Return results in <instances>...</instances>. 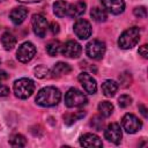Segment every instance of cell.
<instances>
[{"label": "cell", "mask_w": 148, "mask_h": 148, "mask_svg": "<svg viewBox=\"0 0 148 148\" xmlns=\"http://www.w3.org/2000/svg\"><path fill=\"white\" fill-rule=\"evenodd\" d=\"M61 98V92L58 88L49 86L43 89H40L36 96V103L40 106L49 108V106H54L60 102Z\"/></svg>", "instance_id": "1"}, {"label": "cell", "mask_w": 148, "mask_h": 148, "mask_svg": "<svg viewBox=\"0 0 148 148\" xmlns=\"http://www.w3.org/2000/svg\"><path fill=\"white\" fill-rule=\"evenodd\" d=\"M139 39H140V29L138 27H132L125 30L120 35L118 39V45L123 50H128L135 46L139 43Z\"/></svg>", "instance_id": "2"}, {"label": "cell", "mask_w": 148, "mask_h": 148, "mask_svg": "<svg viewBox=\"0 0 148 148\" xmlns=\"http://www.w3.org/2000/svg\"><path fill=\"white\" fill-rule=\"evenodd\" d=\"M13 89H14L16 97H18L21 99H25L32 95V92L35 90V83L32 82V80H30L28 77H22L14 82Z\"/></svg>", "instance_id": "3"}, {"label": "cell", "mask_w": 148, "mask_h": 148, "mask_svg": "<svg viewBox=\"0 0 148 148\" xmlns=\"http://www.w3.org/2000/svg\"><path fill=\"white\" fill-rule=\"evenodd\" d=\"M87 96L76 88H71L65 95V104L68 108H79L87 104Z\"/></svg>", "instance_id": "4"}, {"label": "cell", "mask_w": 148, "mask_h": 148, "mask_svg": "<svg viewBox=\"0 0 148 148\" xmlns=\"http://www.w3.org/2000/svg\"><path fill=\"white\" fill-rule=\"evenodd\" d=\"M105 43L98 39H94L90 40L87 46H86V53L89 58L94 59V60H99L103 58L104 53H105Z\"/></svg>", "instance_id": "5"}, {"label": "cell", "mask_w": 148, "mask_h": 148, "mask_svg": "<svg viewBox=\"0 0 148 148\" xmlns=\"http://www.w3.org/2000/svg\"><path fill=\"white\" fill-rule=\"evenodd\" d=\"M35 54H36V47L30 42L22 43L16 51V58L21 62H29L35 57Z\"/></svg>", "instance_id": "6"}, {"label": "cell", "mask_w": 148, "mask_h": 148, "mask_svg": "<svg viewBox=\"0 0 148 148\" xmlns=\"http://www.w3.org/2000/svg\"><path fill=\"white\" fill-rule=\"evenodd\" d=\"M121 125H123V128H124L127 133H130V134L136 133V132L140 131L141 127H142L141 120H140L136 116H134V114H132V113H126V114L123 117V119H121Z\"/></svg>", "instance_id": "7"}, {"label": "cell", "mask_w": 148, "mask_h": 148, "mask_svg": "<svg viewBox=\"0 0 148 148\" xmlns=\"http://www.w3.org/2000/svg\"><path fill=\"white\" fill-rule=\"evenodd\" d=\"M31 25L34 29L35 35L38 37H44L46 35V31L49 29V23L46 18L40 14H34L31 18Z\"/></svg>", "instance_id": "8"}, {"label": "cell", "mask_w": 148, "mask_h": 148, "mask_svg": "<svg viewBox=\"0 0 148 148\" xmlns=\"http://www.w3.org/2000/svg\"><path fill=\"white\" fill-rule=\"evenodd\" d=\"M104 136H105V139L108 141L118 145L121 141V136H123L120 125L118 123H111V124H109L108 127L104 131Z\"/></svg>", "instance_id": "9"}, {"label": "cell", "mask_w": 148, "mask_h": 148, "mask_svg": "<svg viewBox=\"0 0 148 148\" xmlns=\"http://www.w3.org/2000/svg\"><path fill=\"white\" fill-rule=\"evenodd\" d=\"M73 30H74L76 37H79L80 39H87L91 35V25L84 18L76 20V22L74 23Z\"/></svg>", "instance_id": "10"}, {"label": "cell", "mask_w": 148, "mask_h": 148, "mask_svg": "<svg viewBox=\"0 0 148 148\" xmlns=\"http://www.w3.org/2000/svg\"><path fill=\"white\" fill-rule=\"evenodd\" d=\"M79 81L81 83V86L83 87L84 91L90 94V95H94L97 90V82L96 80L87 72H82L79 74Z\"/></svg>", "instance_id": "11"}, {"label": "cell", "mask_w": 148, "mask_h": 148, "mask_svg": "<svg viewBox=\"0 0 148 148\" xmlns=\"http://www.w3.org/2000/svg\"><path fill=\"white\" fill-rule=\"evenodd\" d=\"M81 51H82L81 45L75 40H68L61 46V53L65 57L71 58V59L79 58L81 54Z\"/></svg>", "instance_id": "12"}, {"label": "cell", "mask_w": 148, "mask_h": 148, "mask_svg": "<svg viewBox=\"0 0 148 148\" xmlns=\"http://www.w3.org/2000/svg\"><path fill=\"white\" fill-rule=\"evenodd\" d=\"M101 3L105 12H109L113 15L121 14L125 9L124 0H101Z\"/></svg>", "instance_id": "13"}, {"label": "cell", "mask_w": 148, "mask_h": 148, "mask_svg": "<svg viewBox=\"0 0 148 148\" xmlns=\"http://www.w3.org/2000/svg\"><path fill=\"white\" fill-rule=\"evenodd\" d=\"M80 145L87 148H91V147H102L103 142L96 134L86 133L80 136Z\"/></svg>", "instance_id": "14"}, {"label": "cell", "mask_w": 148, "mask_h": 148, "mask_svg": "<svg viewBox=\"0 0 148 148\" xmlns=\"http://www.w3.org/2000/svg\"><path fill=\"white\" fill-rule=\"evenodd\" d=\"M27 16H28V9H27L25 7H16V8H14V9L9 13V18H10V21H12L14 24H16V25L21 24V23L27 18Z\"/></svg>", "instance_id": "15"}, {"label": "cell", "mask_w": 148, "mask_h": 148, "mask_svg": "<svg viewBox=\"0 0 148 148\" xmlns=\"http://www.w3.org/2000/svg\"><path fill=\"white\" fill-rule=\"evenodd\" d=\"M86 2L82 0L76 1L75 3L68 5V10H67V15H69L71 17H79L81 16L84 12H86Z\"/></svg>", "instance_id": "16"}, {"label": "cell", "mask_w": 148, "mask_h": 148, "mask_svg": "<svg viewBox=\"0 0 148 148\" xmlns=\"http://www.w3.org/2000/svg\"><path fill=\"white\" fill-rule=\"evenodd\" d=\"M117 90H118V84L113 80H105L102 83V91H103L104 96H106V97L114 96Z\"/></svg>", "instance_id": "17"}, {"label": "cell", "mask_w": 148, "mask_h": 148, "mask_svg": "<svg viewBox=\"0 0 148 148\" xmlns=\"http://www.w3.org/2000/svg\"><path fill=\"white\" fill-rule=\"evenodd\" d=\"M71 71H72V67L68 64L59 61L53 66L51 74H52V76H61V75H66V74L71 73Z\"/></svg>", "instance_id": "18"}, {"label": "cell", "mask_w": 148, "mask_h": 148, "mask_svg": "<svg viewBox=\"0 0 148 148\" xmlns=\"http://www.w3.org/2000/svg\"><path fill=\"white\" fill-rule=\"evenodd\" d=\"M67 10H68V3L64 0H58L53 3V13L58 16V17H64L67 15Z\"/></svg>", "instance_id": "19"}, {"label": "cell", "mask_w": 148, "mask_h": 148, "mask_svg": "<svg viewBox=\"0 0 148 148\" xmlns=\"http://www.w3.org/2000/svg\"><path fill=\"white\" fill-rule=\"evenodd\" d=\"M1 44L5 50H12L16 45V37L12 32H5L1 36Z\"/></svg>", "instance_id": "20"}, {"label": "cell", "mask_w": 148, "mask_h": 148, "mask_svg": "<svg viewBox=\"0 0 148 148\" xmlns=\"http://www.w3.org/2000/svg\"><path fill=\"white\" fill-rule=\"evenodd\" d=\"M86 116V111L84 110H79V111H75L73 113H67L64 116V121L66 125H72L74 124L76 120L83 118Z\"/></svg>", "instance_id": "21"}, {"label": "cell", "mask_w": 148, "mask_h": 148, "mask_svg": "<svg viewBox=\"0 0 148 148\" xmlns=\"http://www.w3.org/2000/svg\"><path fill=\"white\" fill-rule=\"evenodd\" d=\"M90 15L92 17L94 21L96 22H105L106 18H108V15H106V12L104 8H99V7H94L90 12Z\"/></svg>", "instance_id": "22"}, {"label": "cell", "mask_w": 148, "mask_h": 148, "mask_svg": "<svg viewBox=\"0 0 148 148\" xmlns=\"http://www.w3.org/2000/svg\"><path fill=\"white\" fill-rule=\"evenodd\" d=\"M61 44H60V42H58V40H51V42H49L47 43V45H46V52H47V54L49 56H51V57H57L60 52H61Z\"/></svg>", "instance_id": "23"}, {"label": "cell", "mask_w": 148, "mask_h": 148, "mask_svg": "<svg viewBox=\"0 0 148 148\" xmlns=\"http://www.w3.org/2000/svg\"><path fill=\"white\" fill-rule=\"evenodd\" d=\"M98 111H99L101 116L110 117L113 112V105H112V103H110L108 101H103L98 104Z\"/></svg>", "instance_id": "24"}, {"label": "cell", "mask_w": 148, "mask_h": 148, "mask_svg": "<svg viewBox=\"0 0 148 148\" xmlns=\"http://www.w3.org/2000/svg\"><path fill=\"white\" fill-rule=\"evenodd\" d=\"M9 145L13 147H24L27 145V139L22 134H13L9 138Z\"/></svg>", "instance_id": "25"}, {"label": "cell", "mask_w": 148, "mask_h": 148, "mask_svg": "<svg viewBox=\"0 0 148 148\" xmlns=\"http://www.w3.org/2000/svg\"><path fill=\"white\" fill-rule=\"evenodd\" d=\"M34 73H35V76L36 77H38V79H45V77H49L50 76L51 71L47 67H45L43 65H39V66H37V67L34 68Z\"/></svg>", "instance_id": "26"}, {"label": "cell", "mask_w": 148, "mask_h": 148, "mask_svg": "<svg viewBox=\"0 0 148 148\" xmlns=\"http://www.w3.org/2000/svg\"><path fill=\"white\" fill-rule=\"evenodd\" d=\"M90 125H91V127L95 128L96 131H102L103 125H104V121H103L102 117H99V116H94V117L91 118Z\"/></svg>", "instance_id": "27"}, {"label": "cell", "mask_w": 148, "mask_h": 148, "mask_svg": "<svg viewBox=\"0 0 148 148\" xmlns=\"http://www.w3.org/2000/svg\"><path fill=\"white\" fill-rule=\"evenodd\" d=\"M119 82H120V84H121L123 87H128V86L131 84V82H132V76H131V74L127 73V72L120 74V75H119Z\"/></svg>", "instance_id": "28"}, {"label": "cell", "mask_w": 148, "mask_h": 148, "mask_svg": "<svg viewBox=\"0 0 148 148\" xmlns=\"http://www.w3.org/2000/svg\"><path fill=\"white\" fill-rule=\"evenodd\" d=\"M118 104L120 108H127L132 104V97L128 95H121L118 98Z\"/></svg>", "instance_id": "29"}, {"label": "cell", "mask_w": 148, "mask_h": 148, "mask_svg": "<svg viewBox=\"0 0 148 148\" xmlns=\"http://www.w3.org/2000/svg\"><path fill=\"white\" fill-rule=\"evenodd\" d=\"M133 13H134V15H135L136 17H139V18H145V17L147 16V9H146V7H143V6H141V7H135L134 10H133Z\"/></svg>", "instance_id": "30"}, {"label": "cell", "mask_w": 148, "mask_h": 148, "mask_svg": "<svg viewBox=\"0 0 148 148\" xmlns=\"http://www.w3.org/2000/svg\"><path fill=\"white\" fill-rule=\"evenodd\" d=\"M139 53H140L145 59H147V58H148V45H147V44H143L142 46H140Z\"/></svg>", "instance_id": "31"}, {"label": "cell", "mask_w": 148, "mask_h": 148, "mask_svg": "<svg viewBox=\"0 0 148 148\" xmlns=\"http://www.w3.org/2000/svg\"><path fill=\"white\" fill-rule=\"evenodd\" d=\"M9 94V88L3 83H0V97H5Z\"/></svg>", "instance_id": "32"}, {"label": "cell", "mask_w": 148, "mask_h": 148, "mask_svg": "<svg viewBox=\"0 0 148 148\" xmlns=\"http://www.w3.org/2000/svg\"><path fill=\"white\" fill-rule=\"evenodd\" d=\"M50 29H51L52 34H53V35H56V34H58V32H59V24H58L57 22H52V23H51V25H50Z\"/></svg>", "instance_id": "33"}, {"label": "cell", "mask_w": 148, "mask_h": 148, "mask_svg": "<svg viewBox=\"0 0 148 148\" xmlns=\"http://www.w3.org/2000/svg\"><path fill=\"white\" fill-rule=\"evenodd\" d=\"M139 110H140L141 114H142V116H143L145 118H147V117H148V113H147V108H146L145 105L140 104V105H139Z\"/></svg>", "instance_id": "34"}, {"label": "cell", "mask_w": 148, "mask_h": 148, "mask_svg": "<svg viewBox=\"0 0 148 148\" xmlns=\"http://www.w3.org/2000/svg\"><path fill=\"white\" fill-rule=\"evenodd\" d=\"M6 79H8V74H7L5 71L0 69V81H2V80H6Z\"/></svg>", "instance_id": "35"}, {"label": "cell", "mask_w": 148, "mask_h": 148, "mask_svg": "<svg viewBox=\"0 0 148 148\" xmlns=\"http://www.w3.org/2000/svg\"><path fill=\"white\" fill-rule=\"evenodd\" d=\"M20 2H23V3H32V2H39L42 0H17Z\"/></svg>", "instance_id": "36"}, {"label": "cell", "mask_w": 148, "mask_h": 148, "mask_svg": "<svg viewBox=\"0 0 148 148\" xmlns=\"http://www.w3.org/2000/svg\"><path fill=\"white\" fill-rule=\"evenodd\" d=\"M0 62H1V59H0Z\"/></svg>", "instance_id": "37"}, {"label": "cell", "mask_w": 148, "mask_h": 148, "mask_svg": "<svg viewBox=\"0 0 148 148\" xmlns=\"http://www.w3.org/2000/svg\"><path fill=\"white\" fill-rule=\"evenodd\" d=\"M2 1H3V0H2Z\"/></svg>", "instance_id": "38"}]
</instances>
